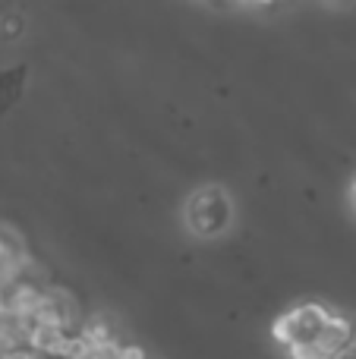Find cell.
Here are the masks:
<instances>
[{"mask_svg": "<svg viewBox=\"0 0 356 359\" xmlns=\"http://www.w3.org/2000/svg\"><path fill=\"white\" fill-rule=\"evenodd\" d=\"M328 316H331V312H328L322 303H300V306L284 312L281 318H275L271 334H275V341L284 344V347H290V344H309L319 337L322 328H325Z\"/></svg>", "mask_w": 356, "mask_h": 359, "instance_id": "cell-1", "label": "cell"}, {"mask_svg": "<svg viewBox=\"0 0 356 359\" xmlns=\"http://www.w3.org/2000/svg\"><path fill=\"white\" fill-rule=\"evenodd\" d=\"M186 221L199 236H214L231 221V202H227V196L221 189H202L189 202Z\"/></svg>", "mask_w": 356, "mask_h": 359, "instance_id": "cell-2", "label": "cell"}, {"mask_svg": "<svg viewBox=\"0 0 356 359\" xmlns=\"http://www.w3.org/2000/svg\"><path fill=\"white\" fill-rule=\"evenodd\" d=\"M69 344V331L57 328V325H32L29 337H25V347L35 350L44 359H63Z\"/></svg>", "mask_w": 356, "mask_h": 359, "instance_id": "cell-3", "label": "cell"}, {"mask_svg": "<svg viewBox=\"0 0 356 359\" xmlns=\"http://www.w3.org/2000/svg\"><path fill=\"white\" fill-rule=\"evenodd\" d=\"M315 344L322 347V353H325L328 359L341 356L344 350H350L353 344V322L344 316H338V312H331L325 322V328L319 331V337H315Z\"/></svg>", "mask_w": 356, "mask_h": 359, "instance_id": "cell-4", "label": "cell"}, {"mask_svg": "<svg viewBox=\"0 0 356 359\" xmlns=\"http://www.w3.org/2000/svg\"><path fill=\"white\" fill-rule=\"evenodd\" d=\"M287 356L290 359H328L325 353H322V347L315 341H309V344H290L287 347Z\"/></svg>", "mask_w": 356, "mask_h": 359, "instance_id": "cell-5", "label": "cell"}, {"mask_svg": "<svg viewBox=\"0 0 356 359\" xmlns=\"http://www.w3.org/2000/svg\"><path fill=\"white\" fill-rule=\"evenodd\" d=\"M111 359H145V350L139 347V344H123L120 341V347L114 350Z\"/></svg>", "mask_w": 356, "mask_h": 359, "instance_id": "cell-6", "label": "cell"}, {"mask_svg": "<svg viewBox=\"0 0 356 359\" xmlns=\"http://www.w3.org/2000/svg\"><path fill=\"white\" fill-rule=\"evenodd\" d=\"M0 359H44V356H38L35 350H29V347H16V350H13V353L0 356Z\"/></svg>", "mask_w": 356, "mask_h": 359, "instance_id": "cell-7", "label": "cell"}, {"mask_svg": "<svg viewBox=\"0 0 356 359\" xmlns=\"http://www.w3.org/2000/svg\"><path fill=\"white\" fill-rule=\"evenodd\" d=\"M350 202H353V211H356V180L350 183Z\"/></svg>", "mask_w": 356, "mask_h": 359, "instance_id": "cell-8", "label": "cell"}]
</instances>
